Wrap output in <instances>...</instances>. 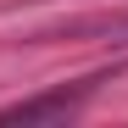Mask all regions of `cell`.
Returning a JSON list of instances; mask_svg holds the SVG:
<instances>
[{"label": "cell", "instance_id": "obj_1", "mask_svg": "<svg viewBox=\"0 0 128 128\" xmlns=\"http://www.w3.org/2000/svg\"><path fill=\"white\" fill-rule=\"evenodd\" d=\"M95 84H100V78H84L78 89H56V95H39V100H17V106H6L0 117H11V122H34V117H61V112H78V100H89V95H95Z\"/></svg>", "mask_w": 128, "mask_h": 128}, {"label": "cell", "instance_id": "obj_2", "mask_svg": "<svg viewBox=\"0 0 128 128\" xmlns=\"http://www.w3.org/2000/svg\"><path fill=\"white\" fill-rule=\"evenodd\" d=\"M39 39H106V45H128V11H106V17H78V22H61Z\"/></svg>", "mask_w": 128, "mask_h": 128}]
</instances>
